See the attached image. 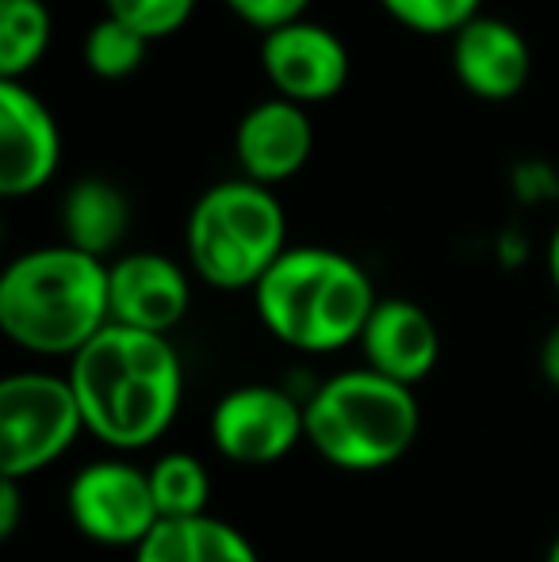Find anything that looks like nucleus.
I'll return each mask as SVG.
<instances>
[{
    "label": "nucleus",
    "instance_id": "f8f14e48",
    "mask_svg": "<svg viewBox=\"0 0 559 562\" xmlns=\"http://www.w3.org/2000/svg\"><path fill=\"white\" fill-rule=\"evenodd\" d=\"M452 77L468 97L483 104H506L522 97L533 74V50L522 27L491 12H479L471 23H463L452 38Z\"/></svg>",
    "mask_w": 559,
    "mask_h": 562
},
{
    "label": "nucleus",
    "instance_id": "9d476101",
    "mask_svg": "<svg viewBox=\"0 0 559 562\" xmlns=\"http://www.w3.org/2000/svg\"><path fill=\"white\" fill-rule=\"evenodd\" d=\"M112 326L169 337L192 311V268L165 252H120L108 260Z\"/></svg>",
    "mask_w": 559,
    "mask_h": 562
},
{
    "label": "nucleus",
    "instance_id": "f3484780",
    "mask_svg": "<svg viewBox=\"0 0 559 562\" xmlns=\"http://www.w3.org/2000/svg\"><path fill=\"white\" fill-rule=\"evenodd\" d=\"M54 15L46 0H0V81H23L46 58Z\"/></svg>",
    "mask_w": 559,
    "mask_h": 562
},
{
    "label": "nucleus",
    "instance_id": "dca6fc26",
    "mask_svg": "<svg viewBox=\"0 0 559 562\" xmlns=\"http://www.w3.org/2000/svg\"><path fill=\"white\" fill-rule=\"evenodd\" d=\"M135 562H261L242 528L223 517L161 520L135 548Z\"/></svg>",
    "mask_w": 559,
    "mask_h": 562
},
{
    "label": "nucleus",
    "instance_id": "b1692460",
    "mask_svg": "<svg viewBox=\"0 0 559 562\" xmlns=\"http://www.w3.org/2000/svg\"><path fill=\"white\" fill-rule=\"evenodd\" d=\"M537 368H540V379H545L552 391H559V322L545 334L540 340V352H537Z\"/></svg>",
    "mask_w": 559,
    "mask_h": 562
},
{
    "label": "nucleus",
    "instance_id": "2eb2a0df",
    "mask_svg": "<svg viewBox=\"0 0 559 562\" xmlns=\"http://www.w3.org/2000/svg\"><path fill=\"white\" fill-rule=\"evenodd\" d=\"M131 234V200L108 177H81L62 195V241L97 260H115Z\"/></svg>",
    "mask_w": 559,
    "mask_h": 562
},
{
    "label": "nucleus",
    "instance_id": "6e6552de",
    "mask_svg": "<svg viewBox=\"0 0 559 562\" xmlns=\"http://www.w3.org/2000/svg\"><path fill=\"white\" fill-rule=\"evenodd\" d=\"M211 445L226 463L269 467L306 445V398L272 383L226 391L211 409Z\"/></svg>",
    "mask_w": 559,
    "mask_h": 562
},
{
    "label": "nucleus",
    "instance_id": "6ab92c4d",
    "mask_svg": "<svg viewBox=\"0 0 559 562\" xmlns=\"http://www.w3.org/2000/svg\"><path fill=\"white\" fill-rule=\"evenodd\" d=\"M149 50V38H142L138 31H131L127 23L112 20V15H100L89 31H85L81 58L85 69L97 74L100 81H127L142 69Z\"/></svg>",
    "mask_w": 559,
    "mask_h": 562
},
{
    "label": "nucleus",
    "instance_id": "5701e85b",
    "mask_svg": "<svg viewBox=\"0 0 559 562\" xmlns=\"http://www.w3.org/2000/svg\"><path fill=\"white\" fill-rule=\"evenodd\" d=\"M20 509H23V482L0 479V536H15L20 528Z\"/></svg>",
    "mask_w": 559,
    "mask_h": 562
},
{
    "label": "nucleus",
    "instance_id": "412c9836",
    "mask_svg": "<svg viewBox=\"0 0 559 562\" xmlns=\"http://www.w3.org/2000/svg\"><path fill=\"white\" fill-rule=\"evenodd\" d=\"M192 12L195 0H104V15L127 23L149 43H161V38L185 31Z\"/></svg>",
    "mask_w": 559,
    "mask_h": 562
},
{
    "label": "nucleus",
    "instance_id": "4be33fe9",
    "mask_svg": "<svg viewBox=\"0 0 559 562\" xmlns=\"http://www.w3.org/2000/svg\"><path fill=\"white\" fill-rule=\"evenodd\" d=\"M231 8V15H238L242 23H249L254 31L269 35V31L283 27V23L306 20V8L314 0H223Z\"/></svg>",
    "mask_w": 559,
    "mask_h": 562
},
{
    "label": "nucleus",
    "instance_id": "a878e982",
    "mask_svg": "<svg viewBox=\"0 0 559 562\" xmlns=\"http://www.w3.org/2000/svg\"><path fill=\"white\" fill-rule=\"evenodd\" d=\"M545 562H559V536L552 543H548V555H545Z\"/></svg>",
    "mask_w": 559,
    "mask_h": 562
},
{
    "label": "nucleus",
    "instance_id": "f257e3e1",
    "mask_svg": "<svg viewBox=\"0 0 559 562\" xmlns=\"http://www.w3.org/2000/svg\"><path fill=\"white\" fill-rule=\"evenodd\" d=\"M85 429L112 451L154 448L185 402V363L169 337L127 326L100 329L69 360Z\"/></svg>",
    "mask_w": 559,
    "mask_h": 562
},
{
    "label": "nucleus",
    "instance_id": "393cba45",
    "mask_svg": "<svg viewBox=\"0 0 559 562\" xmlns=\"http://www.w3.org/2000/svg\"><path fill=\"white\" fill-rule=\"evenodd\" d=\"M545 265H548V280H552V288H556V295H559V223L552 229V237H548Z\"/></svg>",
    "mask_w": 559,
    "mask_h": 562
},
{
    "label": "nucleus",
    "instance_id": "39448f33",
    "mask_svg": "<svg viewBox=\"0 0 559 562\" xmlns=\"http://www.w3.org/2000/svg\"><path fill=\"white\" fill-rule=\"evenodd\" d=\"M288 249V215L280 195L246 177L211 184L188 211V268L215 291L254 295V288Z\"/></svg>",
    "mask_w": 559,
    "mask_h": 562
},
{
    "label": "nucleus",
    "instance_id": "9b49d317",
    "mask_svg": "<svg viewBox=\"0 0 559 562\" xmlns=\"http://www.w3.org/2000/svg\"><path fill=\"white\" fill-rule=\"evenodd\" d=\"M62 169V126L23 81H0V195H35Z\"/></svg>",
    "mask_w": 559,
    "mask_h": 562
},
{
    "label": "nucleus",
    "instance_id": "a211bd4d",
    "mask_svg": "<svg viewBox=\"0 0 559 562\" xmlns=\"http://www.w3.org/2000/svg\"><path fill=\"white\" fill-rule=\"evenodd\" d=\"M146 471H149V490H154L161 520L208 517L211 471L200 456H192V451H165Z\"/></svg>",
    "mask_w": 559,
    "mask_h": 562
},
{
    "label": "nucleus",
    "instance_id": "4468645a",
    "mask_svg": "<svg viewBox=\"0 0 559 562\" xmlns=\"http://www.w3.org/2000/svg\"><path fill=\"white\" fill-rule=\"evenodd\" d=\"M365 368L391 383L418 386L433 375L440 360V329L433 314L414 299H380L368 318L365 334L357 340Z\"/></svg>",
    "mask_w": 559,
    "mask_h": 562
},
{
    "label": "nucleus",
    "instance_id": "aec40b11",
    "mask_svg": "<svg viewBox=\"0 0 559 562\" xmlns=\"http://www.w3.org/2000/svg\"><path fill=\"white\" fill-rule=\"evenodd\" d=\"M380 8L414 35L452 38L463 23L483 12V0H380Z\"/></svg>",
    "mask_w": 559,
    "mask_h": 562
},
{
    "label": "nucleus",
    "instance_id": "ddd939ff",
    "mask_svg": "<svg viewBox=\"0 0 559 562\" xmlns=\"http://www.w3.org/2000/svg\"><path fill=\"white\" fill-rule=\"evenodd\" d=\"M314 154V123L306 108L291 100L269 97L254 104L234 126V161L238 172L254 184L277 192L280 184L295 180Z\"/></svg>",
    "mask_w": 559,
    "mask_h": 562
},
{
    "label": "nucleus",
    "instance_id": "7ed1b4c3",
    "mask_svg": "<svg viewBox=\"0 0 559 562\" xmlns=\"http://www.w3.org/2000/svg\"><path fill=\"white\" fill-rule=\"evenodd\" d=\"M376 303L380 295L368 268L326 245H291L254 288L261 326L303 356L357 345Z\"/></svg>",
    "mask_w": 559,
    "mask_h": 562
},
{
    "label": "nucleus",
    "instance_id": "423d86ee",
    "mask_svg": "<svg viewBox=\"0 0 559 562\" xmlns=\"http://www.w3.org/2000/svg\"><path fill=\"white\" fill-rule=\"evenodd\" d=\"M85 429L69 375L15 371L0 383V479H31L54 467Z\"/></svg>",
    "mask_w": 559,
    "mask_h": 562
},
{
    "label": "nucleus",
    "instance_id": "f03ea898",
    "mask_svg": "<svg viewBox=\"0 0 559 562\" xmlns=\"http://www.w3.org/2000/svg\"><path fill=\"white\" fill-rule=\"evenodd\" d=\"M108 326V260L54 241L20 252L0 272V334L23 352L74 360Z\"/></svg>",
    "mask_w": 559,
    "mask_h": 562
},
{
    "label": "nucleus",
    "instance_id": "1a4fd4ad",
    "mask_svg": "<svg viewBox=\"0 0 559 562\" xmlns=\"http://www.w3.org/2000/svg\"><path fill=\"white\" fill-rule=\"evenodd\" d=\"M349 69L345 38L311 15L261 35V74L272 85V97L299 108L334 100L349 85Z\"/></svg>",
    "mask_w": 559,
    "mask_h": 562
},
{
    "label": "nucleus",
    "instance_id": "0eeeda50",
    "mask_svg": "<svg viewBox=\"0 0 559 562\" xmlns=\"http://www.w3.org/2000/svg\"><path fill=\"white\" fill-rule=\"evenodd\" d=\"M66 509L77 532L100 548L135 551L161 525L154 490H149V471L123 456L85 463L69 479Z\"/></svg>",
    "mask_w": 559,
    "mask_h": 562
},
{
    "label": "nucleus",
    "instance_id": "20e7f679",
    "mask_svg": "<svg viewBox=\"0 0 559 562\" xmlns=\"http://www.w3.org/2000/svg\"><path fill=\"white\" fill-rule=\"evenodd\" d=\"M422 409L411 386L391 383L372 368L329 375L306 394V445L329 467L372 474L414 448Z\"/></svg>",
    "mask_w": 559,
    "mask_h": 562
}]
</instances>
